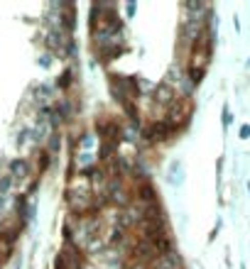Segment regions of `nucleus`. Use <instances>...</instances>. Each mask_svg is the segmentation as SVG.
<instances>
[{
  "label": "nucleus",
  "mask_w": 250,
  "mask_h": 269,
  "mask_svg": "<svg viewBox=\"0 0 250 269\" xmlns=\"http://www.w3.org/2000/svg\"><path fill=\"white\" fill-rule=\"evenodd\" d=\"M64 201L69 206V213L76 215H89L93 203V189L86 184H69L67 193H64Z\"/></svg>",
  "instance_id": "nucleus-1"
},
{
  "label": "nucleus",
  "mask_w": 250,
  "mask_h": 269,
  "mask_svg": "<svg viewBox=\"0 0 250 269\" xmlns=\"http://www.w3.org/2000/svg\"><path fill=\"white\" fill-rule=\"evenodd\" d=\"M57 257L61 259L64 269H84L86 267V252H84V247L76 245V242H64Z\"/></svg>",
  "instance_id": "nucleus-2"
},
{
  "label": "nucleus",
  "mask_w": 250,
  "mask_h": 269,
  "mask_svg": "<svg viewBox=\"0 0 250 269\" xmlns=\"http://www.w3.org/2000/svg\"><path fill=\"white\" fill-rule=\"evenodd\" d=\"M32 171H34L32 162L25 157H15L8 162V174L12 176V181H20V184H23V181H27L32 176Z\"/></svg>",
  "instance_id": "nucleus-3"
},
{
  "label": "nucleus",
  "mask_w": 250,
  "mask_h": 269,
  "mask_svg": "<svg viewBox=\"0 0 250 269\" xmlns=\"http://www.w3.org/2000/svg\"><path fill=\"white\" fill-rule=\"evenodd\" d=\"M148 269H184V259L182 255L174 250V252H167V255H159L150 262Z\"/></svg>",
  "instance_id": "nucleus-4"
},
{
  "label": "nucleus",
  "mask_w": 250,
  "mask_h": 269,
  "mask_svg": "<svg viewBox=\"0 0 250 269\" xmlns=\"http://www.w3.org/2000/svg\"><path fill=\"white\" fill-rule=\"evenodd\" d=\"M34 98H37V105H52V98H54V86L49 83H39L34 86Z\"/></svg>",
  "instance_id": "nucleus-5"
},
{
  "label": "nucleus",
  "mask_w": 250,
  "mask_h": 269,
  "mask_svg": "<svg viewBox=\"0 0 250 269\" xmlns=\"http://www.w3.org/2000/svg\"><path fill=\"white\" fill-rule=\"evenodd\" d=\"M49 162H52V154L47 152V149H42V147H34V164L32 167L37 169V174L42 176L47 169H49Z\"/></svg>",
  "instance_id": "nucleus-6"
},
{
  "label": "nucleus",
  "mask_w": 250,
  "mask_h": 269,
  "mask_svg": "<svg viewBox=\"0 0 250 269\" xmlns=\"http://www.w3.org/2000/svg\"><path fill=\"white\" fill-rule=\"evenodd\" d=\"M118 147L120 145H113V142H101V147H98V162H111V159L118 154Z\"/></svg>",
  "instance_id": "nucleus-7"
},
{
  "label": "nucleus",
  "mask_w": 250,
  "mask_h": 269,
  "mask_svg": "<svg viewBox=\"0 0 250 269\" xmlns=\"http://www.w3.org/2000/svg\"><path fill=\"white\" fill-rule=\"evenodd\" d=\"M61 142H64V137H61L59 130L49 132V137H47V152H49V154H57L59 149H61Z\"/></svg>",
  "instance_id": "nucleus-8"
},
{
  "label": "nucleus",
  "mask_w": 250,
  "mask_h": 269,
  "mask_svg": "<svg viewBox=\"0 0 250 269\" xmlns=\"http://www.w3.org/2000/svg\"><path fill=\"white\" fill-rule=\"evenodd\" d=\"M167 179H170V184H174V186H179V184L184 181V171H182V164H179V162H174V164H172Z\"/></svg>",
  "instance_id": "nucleus-9"
},
{
  "label": "nucleus",
  "mask_w": 250,
  "mask_h": 269,
  "mask_svg": "<svg viewBox=\"0 0 250 269\" xmlns=\"http://www.w3.org/2000/svg\"><path fill=\"white\" fill-rule=\"evenodd\" d=\"M71 81H74V74H71V69H64V71H61V76L57 79V86H54V88L69 91V88H71Z\"/></svg>",
  "instance_id": "nucleus-10"
},
{
  "label": "nucleus",
  "mask_w": 250,
  "mask_h": 269,
  "mask_svg": "<svg viewBox=\"0 0 250 269\" xmlns=\"http://www.w3.org/2000/svg\"><path fill=\"white\" fill-rule=\"evenodd\" d=\"M12 186H15L12 176H10V174H3V176H0V196H8Z\"/></svg>",
  "instance_id": "nucleus-11"
},
{
  "label": "nucleus",
  "mask_w": 250,
  "mask_h": 269,
  "mask_svg": "<svg viewBox=\"0 0 250 269\" xmlns=\"http://www.w3.org/2000/svg\"><path fill=\"white\" fill-rule=\"evenodd\" d=\"M30 140V125H23V130L17 132V137H15V145L17 147H25V142Z\"/></svg>",
  "instance_id": "nucleus-12"
},
{
  "label": "nucleus",
  "mask_w": 250,
  "mask_h": 269,
  "mask_svg": "<svg viewBox=\"0 0 250 269\" xmlns=\"http://www.w3.org/2000/svg\"><path fill=\"white\" fill-rule=\"evenodd\" d=\"M52 59H54V56L49 54V52H42L37 61H39V66H42V69H49V64H52Z\"/></svg>",
  "instance_id": "nucleus-13"
},
{
  "label": "nucleus",
  "mask_w": 250,
  "mask_h": 269,
  "mask_svg": "<svg viewBox=\"0 0 250 269\" xmlns=\"http://www.w3.org/2000/svg\"><path fill=\"white\" fill-rule=\"evenodd\" d=\"M250 137V125H243L240 127V140H248Z\"/></svg>",
  "instance_id": "nucleus-14"
},
{
  "label": "nucleus",
  "mask_w": 250,
  "mask_h": 269,
  "mask_svg": "<svg viewBox=\"0 0 250 269\" xmlns=\"http://www.w3.org/2000/svg\"><path fill=\"white\" fill-rule=\"evenodd\" d=\"M231 125V113H228V108H223V127H228Z\"/></svg>",
  "instance_id": "nucleus-15"
},
{
  "label": "nucleus",
  "mask_w": 250,
  "mask_h": 269,
  "mask_svg": "<svg viewBox=\"0 0 250 269\" xmlns=\"http://www.w3.org/2000/svg\"><path fill=\"white\" fill-rule=\"evenodd\" d=\"M5 208H8V201H5V196H0V215L5 213Z\"/></svg>",
  "instance_id": "nucleus-16"
},
{
  "label": "nucleus",
  "mask_w": 250,
  "mask_h": 269,
  "mask_svg": "<svg viewBox=\"0 0 250 269\" xmlns=\"http://www.w3.org/2000/svg\"><path fill=\"white\" fill-rule=\"evenodd\" d=\"M125 8H128V15H133V12H135V3H128Z\"/></svg>",
  "instance_id": "nucleus-17"
},
{
  "label": "nucleus",
  "mask_w": 250,
  "mask_h": 269,
  "mask_svg": "<svg viewBox=\"0 0 250 269\" xmlns=\"http://www.w3.org/2000/svg\"><path fill=\"white\" fill-rule=\"evenodd\" d=\"M12 269H23V259H15V264H12Z\"/></svg>",
  "instance_id": "nucleus-18"
},
{
  "label": "nucleus",
  "mask_w": 250,
  "mask_h": 269,
  "mask_svg": "<svg viewBox=\"0 0 250 269\" xmlns=\"http://www.w3.org/2000/svg\"><path fill=\"white\" fill-rule=\"evenodd\" d=\"M0 269H3V267H0Z\"/></svg>",
  "instance_id": "nucleus-19"
}]
</instances>
